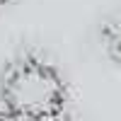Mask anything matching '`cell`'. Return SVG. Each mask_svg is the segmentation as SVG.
<instances>
[{
  "instance_id": "3",
  "label": "cell",
  "mask_w": 121,
  "mask_h": 121,
  "mask_svg": "<svg viewBox=\"0 0 121 121\" xmlns=\"http://www.w3.org/2000/svg\"><path fill=\"white\" fill-rule=\"evenodd\" d=\"M17 0H0V10H5V7H10V5H15Z\"/></svg>"
},
{
  "instance_id": "2",
  "label": "cell",
  "mask_w": 121,
  "mask_h": 121,
  "mask_svg": "<svg viewBox=\"0 0 121 121\" xmlns=\"http://www.w3.org/2000/svg\"><path fill=\"white\" fill-rule=\"evenodd\" d=\"M0 121H19V119H15L12 114H7L5 109H0Z\"/></svg>"
},
{
  "instance_id": "4",
  "label": "cell",
  "mask_w": 121,
  "mask_h": 121,
  "mask_svg": "<svg viewBox=\"0 0 121 121\" xmlns=\"http://www.w3.org/2000/svg\"><path fill=\"white\" fill-rule=\"evenodd\" d=\"M63 121H73V119H70V116H68V119H63Z\"/></svg>"
},
{
  "instance_id": "1",
  "label": "cell",
  "mask_w": 121,
  "mask_h": 121,
  "mask_svg": "<svg viewBox=\"0 0 121 121\" xmlns=\"http://www.w3.org/2000/svg\"><path fill=\"white\" fill-rule=\"evenodd\" d=\"M0 109L19 121H63L70 87L60 68L34 46H22L0 70Z\"/></svg>"
}]
</instances>
